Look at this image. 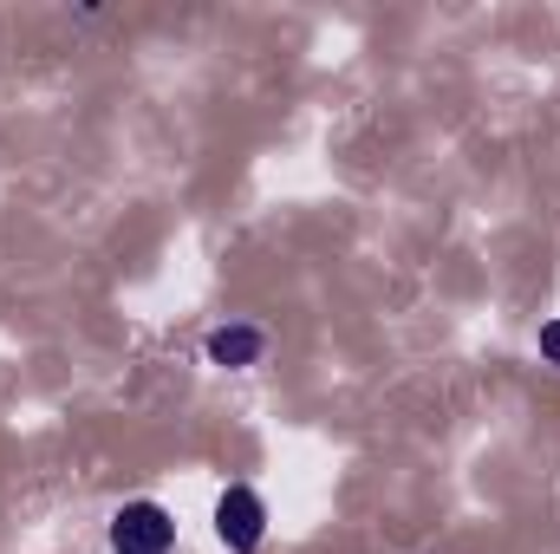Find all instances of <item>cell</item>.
I'll return each mask as SVG.
<instances>
[{
    "label": "cell",
    "instance_id": "obj_2",
    "mask_svg": "<svg viewBox=\"0 0 560 554\" xmlns=\"http://www.w3.org/2000/svg\"><path fill=\"white\" fill-rule=\"evenodd\" d=\"M176 549V516L163 503H118L112 509V554H170Z\"/></svg>",
    "mask_w": 560,
    "mask_h": 554
},
{
    "label": "cell",
    "instance_id": "obj_4",
    "mask_svg": "<svg viewBox=\"0 0 560 554\" xmlns=\"http://www.w3.org/2000/svg\"><path fill=\"white\" fill-rule=\"evenodd\" d=\"M535 353H541V366H555V372H560V313H555V320H541V333H535Z\"/></svg>",
    "mask_w": 560,
    "mask_h": 554
},
{
    "label": "cell",
    "instance_id": "obj_3",
    "mask_svg": "<svg viewBox=\"0 0 560 554\" xmlns=\"http://www.w3.org/2000/svg\"><path fill=\"white\" fill-rule=\"evenodd\" d=\"M202 359L222 366V372H255V366L268 359V326H255V320H222V326H209Z\"/></svg>",
    "mask_w": 560,
    "mask_h": 554
},
{
    "label": "cell",
    "instance_id": "obj_1",
    "mask_svg": "<svg viewBox=\"0 0 560 554\" xmlns=\"http://www.w3.org/2000/svg\"><path fill=\"white\" fill-rule=\"evenodd\" d=\"M209 522H215V542H222L229 554H261L268 549V522H275V516H268V496H261V489L229 483V489L215 496V516H209Z\"/></svg>",
    "mask_w": 560,
    "mask_h": 554
}]
</instances>
